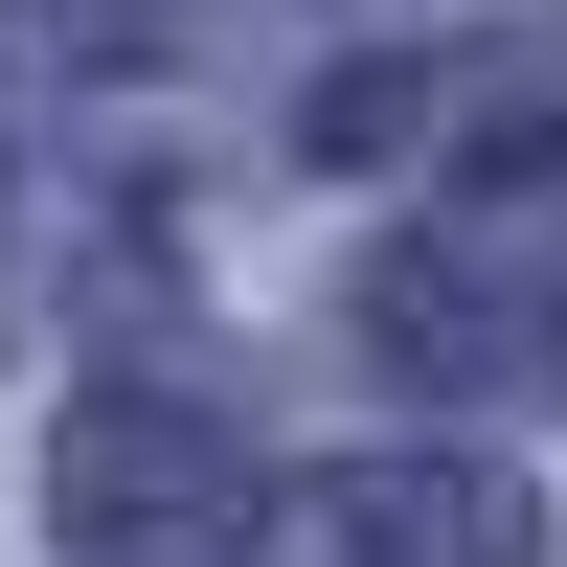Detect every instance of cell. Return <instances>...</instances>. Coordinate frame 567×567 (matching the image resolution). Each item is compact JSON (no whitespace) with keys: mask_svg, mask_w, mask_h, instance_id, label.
<instances>
[{"mask_svg":"<svg viewBox=\"0 0 567 567\" xmlns=\"http://www.w3.org/2000/svg\"><path fill=\"white\" fill-rule=\"evenodd\" d=\"M45 523L91 567H227L250 545V432L182 386H91L69 432H45Z\"/></svg>","mask_w":567,"mask_h":567,"instance_id":"cell-1","label":"cell"},{"mask_svg":"<svg viewBox=\"0 0 567 567\" xmlns=\"http://www.w3.org/2000/svg\"><path fill=\"white\" fill-rule=\"evenodd\" d=\"M545 523L477 477V454H386V477H318L296 523H272V567H523Z\"/></svg>","mask_w":567,"mask_h":567,"instance_id":"cell-2","label":"cell"},{"mask_svg":"<svg viewBox=\"0 0 567 567\" xmlns=\"http://www.w3.org/2000/svg\"><path fill=\"white\" fill-rule=\"evenodd\" d=\"M182 45V0H0V69H136Z\"/></svg>","mask_w":567,"mask_h":567,"instance_id":"cell-3","label":"cell"}]
</instances>
